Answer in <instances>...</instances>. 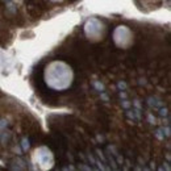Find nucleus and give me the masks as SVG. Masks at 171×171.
<instances>
[{"label":"nucleus","instance_id":"4","mask_svg":"<svg viewBox=\"0 0 171 171\" xmlns=\"http://www.w3.org/2000/svg\"><path fill=\"white\" fill-rule=\"evenodd\" d=\"M108 159H109V163H111V166L113 167V168H117V163H116V161L112 158V155L111 154H108Z\"/></svg>","mask_w":171,"mask_h":171},{"label":"nucleus","instance_id":"20","mask_svg":"<svg viewBox=\"0 0 171 171\" xmlns=\"http://www.w3.org/2000/svg\"><path fill=\"white\" fill-rule=\"evenodd\" d=\"M143 171H150V170L149 168H143Z\"/></svg>","mask_w":171,"mask_h":171},{"label":"nucleus","instance_id":"1","mask_svg":"<svg viewBox=\"0 0 171 171\" xmlns=\"http://www.w3.org/2000/svg\"><path fill=\"white\" fill-rule=\"evenodd\" d=\"M148 103H149V105L154 107V108H159V107L162 105V101H157V98H149Z\"/></svg>","mask_w":171,"mask_h":171},{"label":"nucleus","instance_id":"2","mask_svg":"<svg viewBox=\"0 0 171 171\" xmlns=\"http://www.w3.org/2000/svg\"><path fill=\"white\" fill-rule=\"evenodd\" d=\"M21 146H23V150H24V151H27V150L29 149V140H28V138H23Z\"/></svg>","mask_w":171,"mask_h":171},{"label":"nucleus","instance_id":"10","mask_svg":"<svg viewBox=\"0 0 171 171\" xmlns=\"http://www.w3.org/2000/svg\"><path fill=\"white\" fill-rule=\"evenodd\" d=\"M126 116H128L129 118H133V120L136 118V117H134V113H133L132 111H128V112H126Z\"/></svg>","mask_w":171,"mask_h":171},{"label":"nucleus","instance_id":"6","mask_svg":"<svg viewBox=\"0 0 171 171\" xmlns=\"http://www.w3.org/2000/svg\"><path fill=\"white\" fill-rule=\"evenodd\" d=\"M79 168H80L82 171H92L91 167H88L87 164H79Z\"/></svg>","mask_w":171,"mask_h":171},{"label":"nucleus","instance_id":"11","mask_svg":"<svg viewBox=\"0 0 171 171\" xmlns=\"http://www.w3.org/2000/svg\"><path fill=\"white\" fill-rule=\"evenodd\" d=\"M4 126H7V121H5V120H2V121H0V132H2V129Z\"/></svg>","mask_w":171,"mask_h":171},{"label":"nucleus","instance_id":"9","mask_svg":"<svg viewBox=\"0 0 171 171\" xmlns=\"http://www.w3.org/2000/svg\"><path fill=\"white\" fill-rule=\"evenodd\" d=\"M148 118H149L150 124H154V123H155V118L153 117V115H151V113H149V115H148Z\"/></svg>","mask_w":171,"mask_h":171},{"label":"nucleus","instance_id":"16","mask_svg":"<svg viewBox=\"0 0 171 171\" xmlns=\"http://www.w3.org/2000/svg\"><path fill=\"white\" fill-rule=\"evenodd\" d=\"M150 168H151V170H154V168H155V163H154V162H151V163H150Z\"/></svg>","mask_w":171,"mask_h":171},{"label":"nucleus","instance_id":"3","mask_svg":"<svg viewBox=\"0 0 171 171\" xmlns=\"http://www.w3.org/2000/svg\"><path fill=\"white\" fill-rule=\"evenodd\" d=\"M92 84H93V87H95V88H96V90H98V91H104V86H103V84H101V83H100V82H98V80H95V82H93V83H92Z\"/></svg>","mask_w":171,"mask_h":171},{"label":"nucleus","instance_id":"17","mask_svg":"<svg viewBox=\"0 0 171 171\" xmlns=\"http://www.w3.org/2000/svg\"><path fill=\"white\" fill-rule=\"evenodd\" d=\"M101 98H103L104 100H108V96H107V95H104V93H101Z\"/></svg>","mask_w":171,"mask_h":171},{"label":"nucleus","instance_id":"12","mask_svg":"<svg viewBox=\"0 0 171 171\" xmlns=\"http://www.w3.org/2000/svg\"><path fill=\"white\" fill-rule=\"evenodd\" d=\"M118 88H121V90H124V88H126V84L124 83V82H120V83H118Z\"/></svg>","mask_w":171,"mask_h":171},{"label":"nucleus","instance_id":"21","mask_svg":"<svg viewBox=\"0 0 171 171\" xmlns=\"http://www.w3.org/2000/svg\"><path fill=\"white\" fill-rule=\"evenodd\" d=\"M93 171H99V170H98V168H95V170H93Z\"/></svg>","mask_w":171,"mask_h":171},{"label":"nucleus","instance_id":"7","mask_svg":"<svg viewBox=\"0 0 171 171\" xmlns=\"http://www.w3.org/2000/svg\"><path fill=\"white\" fill-rule=\"evenodd\" d=\"M96 153L99 154V157H100V158H101V159H103V162L105 163V162H107V159H105V158H104V155H103V151H101L100 149H98V150H96Z\"/></svg>","mask_w":171,"mask_h":171},{"label":"nucleus","instance_id":"18","mask_svg":"<svg viewBox=\"0 0 171 171\" xmlns=\"http://www.w3.org/2000/svg\"><path fill=\"white\" fill-rule=\"evenodd\" d=\"M158 171H164V168H162V167H159V168H158Z\"/></svg>","mask_w":171,"mask_h":171},{"label":"nucleus","instance_id":"8","mask_svg":"<svg viewBox=\"0 0 171 171\" xmlns=\"http://www.w3.org/2000/svg\"><path fill=\"white\" fill-rule=\"evenodd\" d=\"M159 115L163 117V116H167V109L166 108H159Z\"/></svg>","mask_w":171,"mask_h":171},{"label":"nucleus","instance_id":"13","mask_svg":"<svg viewBox=\"0 0 171 171\" xmlns=\"http://www.w3.org/2000/svg\"><path fill=\"white\" fill-rule=\"evenodd\" d=\"M162 168H166V171H170V166H168V163H163V167Z\"/></svg>","mask_w":171,"mask_h":171},{"label":"nucleus","instance_id":"5","mask_svg":"<svg viewBox=\"0 0 171 171\" xmlns=\"http://www.w3.org/2000/svg\"><path fill=\"white\" fill-rule=\"evenodd\" d=\"M155 136H157L158 140H163V138H164V134H162V129H158L155 132Z\"/></svg>","mask_w":171,"mask_h":171},{"label":"nucleus","instance_id":"19","mask_svg":"<svg viewBox=\"0 0 171 171\" xmlns=\"http://www.w3.org/2000/svg\"><path fill=\"white\" fill-rule=\"evenodd\" d=\"M63 171H68V168H66V167H65V168H63Z\"/></svg>","mask_w":171,"mask_h":171},{"label":"nucleus","instance_id":"15","mask_svg":"<svg viewBox=\"0 0 171 171\" xmlns=\"http://www.w3.org/2000/svg\"><path fill=\"white\" fill-rule=\"evenodd\" d=\"M129 105H130V104L128 103V101H124V103H123V107H124V108H128Z\"/></svg>","mask_w":171,"mask_h":171},{"label":"nucleus","instance_id":"14","mask_svg":"<svg viewBox=\"0 0 171 171\" xmlns=\"http://www.w3.org/2000/svg\"><path fill=\"white\" fill-rule=\"evenodd\" d=\"M162 132H166V136H167V137L170 136V128H168V126H167L166 129H162Z\"/></svg>","mask_w":171,"mask_h":171}]
</instances>
